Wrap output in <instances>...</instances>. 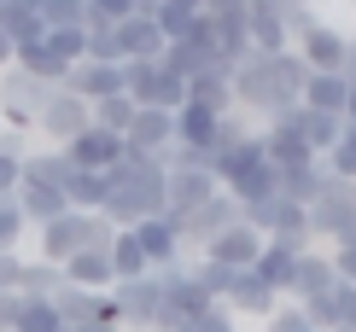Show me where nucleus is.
<instances>
[{"instance_id": "f257e3e1", "label": "nucleus", "mask_w": 356, "mask_h": 332, "mask_svg": "<svg viewBox=\"0 0 356 332\" xmlns=\"http://www.w3.org/2000/svg\"><path fill=\"white\" fill-rule=\"evenodd\" d=\"M304 82H309V70L298 65V53H275V58H263V53H251L240 58V65L228 70V88H234V111H251V117H263L269 123L275 111H292L304 94Z\"/></svg>"}, {"instance_id": "f03ea898", "label": "nucleus", "mask_w": 356, "mask_h": 332, "mask_svg": "<svg viewBox=\"0 0 356 332\" xmlns=\"http://www.w3.org/2000/svg\"><path fill=\"white\" fill-rule=\"evenodd\" d=\"M146 216H164V158H146V152L123 146V158L111 169V187H106V204H99V222H111L123 233Z\"/></svg>"}, {"instance_id": "7ed1b4c3", "label": "nucleus", "mask_w": 356, "mask_h": 332, "mask_svg": "<svg viewBox=\"0 0 356 332\" xmlns=\"http://www.w3.org/2000/svg\"><path fill=\"white\" fill-rule=\"evenodd\" d=\"M216 187L228 192L234 204H257V199L275 192V163H269V152H263V134L257 128L216 158Z\"/></svg>"}, {"instance_id": "20e7f679", "label": "nucleus", "mask_w": 356, "mask_h": 332, "mask_svg": "<svg viewBox=\"0 0 356 332\" xmlns=\"http://www.w3.org/2000/svg\"><path fill=\"white\" fill-rule=\"evenodd\" d=\"M123 94L135 99V111H175L187 105V82L164 58H140V65H123Z\"/></svg>"}, {"instance_id": "39448f33", "label": "nucleus", "mask_w": 356, "mask_h": 332, "mask_svg": "<svg viewBox=\"0 0 356 332\" xmlns=\"http://www.w3.org/2000/svg\"><path fill=\"white\" fill-rule=\"evenodd\" d=\"M53 99L47 82L24 76V70H0V128H18V134H35V117L41 105Z\"/></svg>"}, {"instance_id": "423d86ee", "label": "nucleus", "mask_w": 356, "mask_h": 332, "mask_svg": "<svg viewBox=\"0 0 356 332\" xmlns=\"http://www.w3.org/2000/svg\"><path fill=\"white\" fill-rule=\"evenodd\" d=\"M111 309H117V326H123V332H152L158 326V309H164V292H158L152 274L117 280L111 285Z\"/></svg>"}, {"instance_id": "0eeeda50", "label": "nucleus", "mask_w": 356, "mask_h": 332, "mask_svg": "<svg viewBox=\"0 0 356 332\" xmlns=\"http://www.w3.org/2000/svg\"><path fill=\"white\" fill-rule=\"evenodd\" d=\"M88 123H94V105L76 99L70 88H53V99L41 105V117H35V134H47L53 146H65V140H76Z\"/></svg>"}, {"instance_id": "6e6552de", "label": "nucleus", "mask_w": 356, "mask_h": 332, "mask_svg": "<svg viewBox=\"0 0 356 332\" xmlns=\"http://www.w3.org/2000/svg\"><path fill=\"white\" fill-rule=\"evenodd\" d=\"M304 210H309V239H333V233L356 216V187L327 175V181H321V192H316Z\"/></svg>"}, {"instance_id": "1a4fd4ad", "label": "nucleus", "mask_w": 356, "mask_h": 332, "mask_svg": "<svg viewBox=\"0 0 356 332\" xmlns=\"http://www.w3.org/2000/svg\"><path fill=\"white\" fill-rule=\"evenodd\" d=\"M216 175L211 169H181V163H164V210L175 222L187 216V210H199L204 199H216Z\"/></svg>"}, {"instance_id": "9d476101", "label": "nucleus", "mask_w": 356, "mask_h": 332, "mask_svg": "<svg viewBox=\"0 0 356 332\" xmlns=\"http://www.w3.org/2000/svg\"><path fill=\"white\" fill-rule=\"evenodd\" d=\"M345 41L333 24H309L304 35H292V53H298V65L309 76H339V58H345Z\"/></svg>"}, {"instance_id": "9b49d317", "label": "nucleus", "mask_w": 356, "mask_h": 332, "mask_svg": "<svg viewBox=\"0 0 356 332\" xmlns=\"http://www.w3.org/2000/svg\"><path fill=\"white\" fill-rule=\"evenodd\" d=\"M129 233H135V245H140V256H146V268H170V263H181V251H187V245H181V222H175L170 210H164V216L135 222Z\"/></svg>"}, {"instance_id": "f8f14e48", "label": "nucleus", "mask_w": 356, "mask_h": 332, "mask_svg": "<svg viewBox=\"0 0 356 332\" xmlns=\"http://www.w3.org/2000/svg\"><path fill=\"white\" fill-rule=\"evenodd\" d=\"M58 152H65L70 169H94V175H106V169H117V158H123V134H106V128L88 123L76 140H65Z\"/></svg>"}, {"instance_id": "ddd939ff", "label": "nucleus", "mask_w": 356, "mask_h": 332, "mask_svg": "<svg viewBox=\"0 0 356 332\" xmlns=\"http://www.w3.org/2000/svg\"><path fill=\"white\" fill-rule=\"evenodd\" d=\"M88 222H94V216H76V210H65L58 222L35 228V245H41L35 256H41V263H53V268H65L70 256H76V251L88 245Z\"/></svg>"}, {"instance_id": "4468645a", "label": "nucleus", "mask_w": 356, "mask_h": 332, "mask_svg": "<svg viewBox=\"0 0 356 332\" xmlns=\"http://www.w3.org/2000/svg\"><path fill=\"white\" fill-rule=\"evenodd\" d=\"M234 222H240V204H234L228 192H216V199H204L199 210H187V216H181V245H199L204 251L222 228H234Z\"/></svg>"}, {"instance_id": "2eb2a0df", "label": "nucleus", "mask_w": 356, "mask_h": 332, "mask_svg": "<svg viewBox=\"0 0 356 332\" xmlns=\"http://www.w3.org/2000/svg\"><path fill=\"white\" fill-rule=\"evenodd\" d=\"M257 251H263V233H257V228H245V222H234V228H222V233L211 239V245H204V263L245 274V268L257 263Z\"/></svg>"}, {"instance_id": "dca6fc26", "label": "nucleus", "mask_w": 356, "mask_h": 332, "mask_svg": "<svg viewBox=\"0 0 356 332\" xmlns=\"http://www.w3.org/2000/svg\"><path fill=\"white\" fill-rule=\"evenodd\" d=\"M65 88H70V94H76V99L99 105V99L123 94V65H94V58H82V65H70Z\"/></svg>"}, {"instance_id": "f3484780", "label": "nucleus", "mask_w": 356, "mask_h": 332, "mask_svg": "<svg viewBox=\"0 0 356 332\" xmlns=\"http://www.w3.org/2000/svg\"><path fill=\"white\" fill-rule=\"evenodd\" d=\"M12 204H18V216L29 222V228H47V222L65 216V192L47 187V181H18V192H12Z\"/></svg>"}, {"instance_id": "a211bd4d", "label": "nucleus", "mask_w": 356, "mask_h": 332, "mask_svg": "<svg viewBox=\"0 0 356 332\" xmlns=\"http://www.w3.org/2000/svg\"><path fill=\"white\" fill-rule=\"evenodd\" d=\"M216 111H204V105H175L170 111V128H175V146H193V152H216Z\"/></svg>"}, {"instance_id": "6ab92c4d", "label": "nucleus", "mask_w": 356, "mask_h": 332, "mask_svg": "<svg viewBox=\"0 0 356 332\" xmlns=\"http://www.w3.org/2000/svg\"><path fill=\"white\" fill-rule=\"evenodd\" d=\"M333 285H339V274H333V256H327V251H304V256H298V268H292L286 297L309 304V297H327Z\"/></svg>"}, {"instance_id": "aec40b11", "label": "nucleus", "mask_w": 356, "mask_h": 332, "mask_svg": "<svg viewBox=\"0 0 356 332\" xmlns=\"http://www.w3.org/2000/svg\"><path fill=\"white\" fill-rule=\"evenodd\" d=\"M129 152H146V158H170L175 146V128H170V111H135V123L123 134Z\"/></svg>"}, {"instance_id": "412c9836", "label": "nucleus", "mask_w": 356, "mask_h": 332, "mask_svg": "<svg viewBox=\"0 0 356 332\" xmlns=\"http://www.w3.org/2000/svg\"><path fill=\"white\" fill-rule=\"evenodd\" d=\"M117 47H123V65H140V58H164V29L158 18H123L117 24Z\"/></svg>"}, {"instance_id": "4be33fe9", "label": "nucleus", "mask_w": 356, "mask_h": 332, "mask_svg": "<svg viewBox=\"0 0 356 332\" xmlns=\"http://www.w3.org/2000/svg\"><path fill=\"white\" fill-rule=\"evenodd\" d=\"M298 256H304V251H292V245H280V239H263V251H257V263H251L245 274H257V280L269 285L275 297H286V285H292V268H298Z\"/></svg>"}, {"instance_id": "5701e85b", "label": "nucleus", "mask_w": 356, "mask_h": 332, "mask_svg": "<svg viewBox=\"0 0 356 332\" xmlns=\"http://www.w3.org/2000/svg\"><path fill=\"white\" fill-rule=\"evenodd\" d=\"M58 280L76 285V292H111L117 274H111V256L106 251H76L65 268H58Z\"/></svg>"}, {"instance_id": "b1692460", "label": "nucleus", "mask_w": 356, "mask_h": 332, "mask_svg": "<svg viewBox=\"0 0 356 332\" xmlns=\"http://www.w3.org/2000/svg\"><path fill=\"white\" fill-rule=\"evenodd\" d=\"M245 41H251V53L275 58V53H286V47H292V29L280 24L275 12H263V6H251V0H245Z\"/></svg>"}, {"instance_id": "393cba45", "label": "nucleus", "mask_w": 356, "mask_h": 332, "mask_svg": "<svg viewBox=\"0 0 356 332\" xmlns=\"http://www.w3.org/2000/svg\"><path fill=\"white\" fill-rule=\"evenodd\" d=\"M321 181H327V169H321V158H309V163H286V169H275V192L286 204H309L321 192Z\"/></svg>"}, {"instance_id": "a878e982", "label": "nucleus", "mask_w": 356, "mask_h": 332, "mask_svg": "<svg viewBox=\"0 0 356 332\" xmlns=\"http://www.w3.org/2000/svg\"><path fill=\"white\" fill-rule=\"evenodd\" d=\"M222 309H228V315H257V321H269V315L280 309V297H275L257 274H240V280H234V292L222 297Z\"/></svg>"}, {"instance_id": "bb28decb", "label": "nucleus", "mask_w": 356, "mask_h": 332, "mask_svg": "<svg viewBox=\"0 0 356 332\" xmlns=\"http://www.w3.org/2000/svg\"><path fill=\"white\" fill-rule=\"evenodd\" d=\"M304 111H321V117H345V105H350V88L339 82V76H309L304 82V94H298Z\"/></svg>"}, {"instance_id": "cd10ccee", "label": "nucleus", "mask_w": 356, "mask_h": 332, "mask_svg": "<svg viewBox=\"0 0 356 332\" xmlns=\"http://www.w3.org/2000/svg\"><path fill=\"white\" fill-rule=\"evenodd\" d=\"M187 99L193 105H204V111H216V117H228L234 111V88H228V70H204V76H193L187 82Z\"/></svg>"}, {"instance_id": "c85d7f7f", "label": "nucleus", "mask_w": 356, "mask_h": 332, "mask_svg": "<svg viewBox=\"0 0 356 332\" xmlns=\"http://www.w3.org/2000/svg\"><path fill=\"white\" fill-rule=\"evenodd\" d=\"M99 297L106 292H76V285H58L53 292V309L65 326H82V321H99Z\"/></svg>"}, {"instance_id": "c756f323", "label": "nucleus", "mask_w": 356, "mask_h": 332, "mask_svg": "<svg viewBox=\"0 0 356 332\" xmlns=\"http://www.w3.org/2000/svg\"><path fill=\"white\" fill-rule=\"evenodd\" d=\"M12 332H65L53 297H18V315H12Z\"/></svg>"}, {"instance_id": "7c9ffc66", "label": "nucleus", "mask_w": 356, "mask_h": 332, "mask_svg": "<svg viewBox=\"0 0 356 332\" xmlns=\"http://www.w3.org/2000/svg\"><path fill=\"white\" fill-rule=\"evenodd\" d=\"M106 256H111V274L117 280H140V274H152L146 268V256H140V245H135V233H111V245H106Z\"/></svg>"}, {"instance_id": "2f4dec72", "label": "nucleus", "mask_w": 356, "mask_h": 332, "mask_svg": "<svg viewBox=\"0 0 356 332\" xmlns=\"http://www.w3.org/2000/svg\"><path fill=\"white\" fill-rule=\"evenodd\" d=\"M70 175H76V169L65 163V152H58V146H47V152H29V158H24V181H47V187L65 192V181H70Z\"/></svg>"}, {"instance_id": "473e14b6", "label": "nucleus", "mask_w": 356, "mask_h": 332, "mask_svg": "<svg viewBox=\"0 0 356 332\" xmlns=\"http://www.w3.org/2000/svg\"><path fill=\"white\" fill-rule=\"evenodd\" d=\"M58 285H65V280H58L53 263H41V256L29 263V256H24V268H18V297H53Z\"/></svg>"}, {"instance_id": "72a5a7b5", "label": "nucleus", "mask_w": 356, "mask_h": 332, "mask_svg": "<svg viewBox=\"0 0 356 332\" xmlns=\"http://www.w3.org/2000/svg\"><path fill=\"white\" fill-rule=\"evenodd\" d=\"M129 123H135V99H129V94H111V99H99V105H94V128H106V134H129Z\"/></svg>"}, {"instance_id": "f704fd0d", "label": "nucleus", "mask_w": 356, "mask_h": 332, "mask_svg": "<svg viewBox=\"0 0 356 332\" xmlns=\"http://www.w3.org/2000/svg\"><path fill=\"white\" fill-rule=\"evenodd\" d=\"M88 0H41V24L47 29H82Z\"/></svg>"}, {"instance_id": "c9c22d12", "label": "nucleus", "mask_w": 356, "mask_h": 332, "mask_svg": "<svg viewBox=\"0 0 356 332\" xmlns=\"http://www.w3.org/2000/svg\"><path fill=\"white\" fill-rule=\"evenodd\" d=\"M321 169H327L333 181H350L356 187V134H339V146L321 158Z\"/></svg>"}, {"instance_id": "e433bc0d", "label": "nucleus", "mask_w": 356, "mask_h": 332, "mask_svg": "<svg viewBox=\"0 0 356 332\" xmlns=\"http://www.w3.org/2000/svg\"><path fill=\"white\" fill-rule=\"evenodd\" d=\"M24 233H29V222L18 216V204H12V199H0V256H6V251H18V245H24Z\"/></svg>"}, {"instance_id": "4c0bfd02", "label": "nucleus", "mask_w": 356, "mask_h": 332, "mask_svg": "<svg viewBox=\"0 0 356 332\" xmlns=\"http://www.w3.org/2000/svg\"><path fill=\"white\" fill-rule=\"evenodd\" d=\"M123 18H135V0H88V18H82V24H106V29H117Z\"/></svg>"}, {"instance_id": "58836bf2", "label": "nucleus", "mask_w": 356, "mask_h": 332, "mask_svg": "<svg viewBox=\"0 0 356 332\" xmlns=\"http://www.w3.org/2000/svg\"><path fill=\"white\" fill-rule=\"evenodd\" d=\"M47 53L65 65H82V29H47Z\"/></svg>"}, {"instance_id": "ea45409f", "label": "nucleus", "mask_w": 356, "mask_h": 332, "mask_svg": "<svg viewBox=\"0 0 356 332\" xmlns=\"http://www.w3.org/2000/svg\"><path fill=\"white\" fill-rule=\"evenodd\" d=\"M263 332H316V326L304 321V309H298V304H280L269 321H263Z\"/></svg>"}, {"instance_id": "a19ab883", "label": "nucleus", "mask_w": 356, "mask_h": 332, "mask_svg": "<svg viewBox=\"0 0 356 332\" xmlns=\"http://www.w3.org/2000/svg\"><path fill=\"white\" fill-rule=\"evenodd\" d=\"M204 18H216V24H240V18H245V0H204Z\"/></svg>"}, {"instance_id": "79ce46f5", "label": "nucleus", "mask_w": 356, "mask_h": 332, "mask_svg": "<svg viewBox=\"0 0 356 332\" xmlns=\"http://www.w3.org/2000/svg\"><path fill=\"white\" fill-rule=\"evenodd\" d=\"M18 181H24V163L0 152V199H12V192H18Z\"/></svg>"}, {"instance_id": "37998d69", "label": "nucleus", "mask_w": 356, "mask_h": 332, "mask_svg": "<svg viewBox=\"0 0 356 332\" xmlns=\"http://www.w3.org/2000/svg\"><path fill=\"white\" fill-rule=\"evenodd\" d=\"M18 268H24V256H18V251L0 256V292H12V297H18Z\"/></svg>"}, {"instance_id": "c03bdc74", "label": "nucleus", "mask_w": 356, "mask_h": 332, "mask_svg": "<svg viewBox=\"0 0 356 332\" xmlns=\"http://www.w3.org/2000/svg\"><path fill=\"white\" fill-rule=\"evenodd\" d=\"M0 152H6V158H29V134H18V128H0Z\"/></svg>"}, {"instance_id": "a18cd8bd", "label": "nucleus", "mask_w": 356, "mask_h": 332, "mask_svg": "<svg viewBox=\"0 0 356 332\" xmlns=\"http://www.w3.org/2000/svg\"><path fill=\"white\" fill-rule=\"evenodd\" d=\"M339 82H345L350 94H356V35L345 41V58H339Z\"/></svg>"}, {"instance_id": "49530a36", "label": "nucleus", "mask_w": 356, "mask_h": 332, "mask_svg": "<svg viewBox=\"0 0 356 332\" xmlns=\"http://www.w3.org/2000/svg\"><path fill=\"white\" fill-rule=\"evenodd\" d=\"M12 315H18V297L0 292V332H12Z\"/></svg>"}, {"instance_id": "de8ad7c7", "label": "nucleus", "mask_w": 356, "mask_h": 332, "mask_svg": "<svg viewBox=\"0 0 356 332\" xmlns=\"http://www.w3.org/2000/svg\"><path fill=\"white\" fill-rule=\"evenodd\" d=\"M350 245H356V216H350V222H345V228H339V233H333V251H350Z\"/></svg>"}, {"instance_id": "09e8293b", "label": "nucleus", "mask_w": 356, "mask_h": 332, "mask_svg": "<svg viewBox=\"0 0 356 332\" xmlns=\"http://www.w3.org/2000/svg\"><path fill=\"white\" fill-rule=\"evenodd\" d=\"M339 123H345V134H356V94H350V105H345V117H339Z\"/></svg>"}, {"instance_id": "8fccbe9b", "label": "nucleus", "mask_w": 356, "mask_h": 332, "mask_svg": "<svg viewBox=\"0 0 356 332\" xmlns=\"http://www.w3.org/2000/svg\"><path fill=\"white\" fill-rule=\"evenodd\" d=\"M333 332H356V326H333Z\"/></svg>"}, {"instance_id": "3c124183", "label": "nucleus", "mask_w": 356, "mask_h": 332, "mask_svg": "<svg viewBox=\"0 0 356 332\" xmlns=\"http://www.w3.org/2000/svg\"><path fill=\"white\" fill-rule=\"evenodd\" d=\"M298 6H316V0H298Z\"/></svg>"}, {"instance_id": "603ef678", "label": "nucleus", "mask_w": 356, "mask_h": 332, "mask_svg": "<svg viewBox=\"0 0 356 332\" xmlns=\"http://www.w3.org/2000/svg\"><path fill=\"white\" fill-rule=\"evenodd\" d=\"M350 6H356V0H350Z\"/></svg>"}]
</instances>
